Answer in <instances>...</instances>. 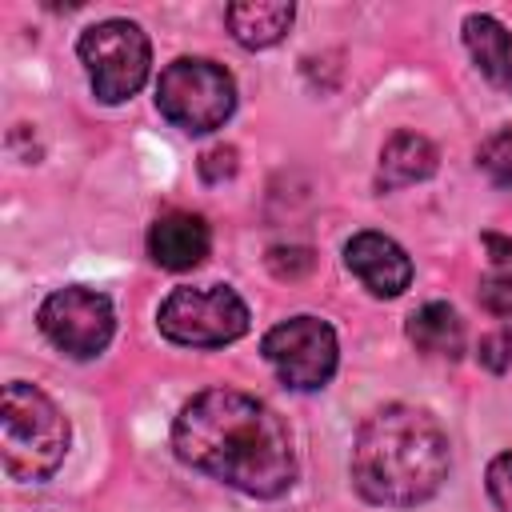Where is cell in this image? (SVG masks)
Returning a JSON list of instances; mask_svg holds the SVG:
<instances>
[{"label":"cell","instance_id":"cell-1","mask_svg":"<svg viewBox=\"0 0 512 512\" xmlns=\"http://www.w3.org/2000/svg\"><path fill=\"white\" fill-rule=\"evenodd\" d=\"M172 448L188 468L244 496L272 500L296 480V452L284 420L236 388L192 396L172 424Z\"/></svg>","mask_w":512,"mask_h":512},{"label":"cell","instance_id":"cell-2","mask_svg":"<svg viewBox=\"0 0 512 512\" xmlns=\"http://www.w3.org/2000/svg\"><path fill=\"white\" fill-rule=\"evenodd\" d=\"M352 480L364 500L412 508L448 480V436L432 412L388 404L372 412L352 440Z\"/></svg>","mask_w":512,"mask_h":512},{"label":"cell","instance_id":"cell-3","mask_svg":"<svg viewBox=\"0 0 512 512\" xmlns=\"http://www.w3.org/2000/svg\"><path fill=\"white\" fill-rule=\"evenodd\" d=\"M68 452V416L24 380H12L0 396V456L4 472L24 484L48 480Z\"/></svg>","mask_w":512,"mask_h":512},{"label":"cell","instance_id":"cell-4","mask_svg":"<svg viewBox=\"0 0 512 512\" xmlns=\"http://www.w3.org/2000/svg\"><path fill=\"white\" fill-rule=\"evenodd\" d=\"M156 108L180 132H216L236 108V80L216 60L180 56L156 80Z\"/></svg>","mask_w":512,"mask_h":512},{"label":"cell","instance_id":"cell-5","mask_svg":"<svg viewBox=\"0 0 512 512\" xmlns=\"http://www.w3.org/2000/svg\"><path fill=\"white\" fill-rule=\"evenodd\" d=\"M76 52H80V64L88 72L96 100H104V104H120V100L136 96L152 68L148 36L132 20H100V24L84 28Z\"/></svg>","mask_w":512,"mask_h":512},{"label":"cell","instance_id":"cell-6","mask_svg":"<svg viewBox=\"0 0 512 512\" xmlns=\"http://www.w3.org/2000/svg\"><path fill=\"white\" fill-rule=\"evenodd\" d=\"M160 332L172 344L184 348H220L248 332V308L228 284H204V288H176L160 312Z\"/></svg>","mask_w":512,"mask_h":512},{"label":"cell","instance_id":"cell-7","mask_svg":"<svg viewBox=\"0 0 512 512\" xmlns=\"http://www.w3.org/2000/svg\"><path fill=\"white\" fill-rule=\"evenodd\" d=\"M260 352L272 364V372L296 392L324 388L332 380L336 356H340L336 332L320 316H288V320H280L276 328H268Z\"/></svg>","mask_w":512,"mask_h":512},{"label":"cell","instance_id":"cell-8","mask_svg":"<svg viewBox=\"0 0 512 512\" xmlns=\"http://www.w3.org/2000/svg\"><path fill=\"white\" fill-rule=\"evenodd\" d=\"M36 320H40V332L48 336V344L72 360H88V356L104 352L112 332H116L112 300L96 288H84V284L56 288L40 304Z\"/></svg>","mask_w":512,"mask_h":512},{"label":"cell","instance_id":"cell-9","mask_svg":"<svg viewBox=\"0 0 512 512\" xmlns=\"http://www.w3.org/2000/svg\"><path fill=\"white\" fill-rule=\"evenodd\" d=\"M344 264L348 272L372 292V296H400L412 284V260L408 252L384 236V232H356L344 244Z\"/></svg>","mask_w":512,"mask_h":512},{"label":"cell","instance_id":"cell-10","mask_svg":"<svg viewBox=\"0 0 512 512\" xmlns=\"http://www.w3.org/2000/svg\"><path fill=\"white\" fill-rule=\"evenodd\" d=\"M212 232L196 212H168L148 228V256L168 272H188L208 256Z\"/></svg>","mask_w":512,"mask_h":512},{"label":"cell","instance_id":"cell-11","mask_svg":"<svg viewBox=\"0 0 512 512\" xmlns=\"http://www.w3.org/2000/svg\"><path fill=\"white\" fill-rule=\"evenodd\" d=\"M464 48L472 52L484 80L500 92H512V32L484 12L464 16Z\"/></svg>","mask_w":512,"mask_h":512},{"label":"cell","instance_id":"cell-12","mask_svg":"<svg viewBox=\"0 0 512 512\" xmlns=\"http://www.w3.org/2000/svg\"><path fill=\"white\" fill-rule=\"evenodd\" d=\"M296 8L284 0H236L224 8L228 32L236 36V44L244 48H272L284 40V32L292 28Z\"/></svg>","mask_w":512,"mask_h":512},{"label":"cell","instance_id":"cell-13","mask_svg":"<svg viewBox=\"0 0 512 512\" xmlns=\"http://www.w3.org/2000/svg\"><path fill=\"white\" fill-rule=\"evenodd\" d=\"M436 172V148L428 136L420 132H392L388 144L380 148V172H376V184L384 192L392 188H404V184H420Z\"/></svg>","mask_w":512,"mask_h":512},{"label":"cell","instance_id":"cell-14","mask_svg":"<svg viewBox=\"0 0 512 512\" xmlns=\"http://www.w3.org/2000/svg\"><path fill=\"white\" fill-rule=\"evenodd\" d=\"M408 340L416 344V352L424 356H440V360H456L464 352V320L456 316L452 304L432 300L424 308H416L404 324Z\"/></svg>","mask_w":512,"mask_h":512},{"label":"cell","instance_id":"cell-15","mask_svg":"<svg viewBox=\"0 0 512 512\" xmlns=\"http://www.w3.org/2000/svg\"><path fill=\"white\" fill-rule=\"evenodd\" d=\"M476 164H480V172H484L496 188H512V124H508V128H496V132L480 144Z\"/></svg>","mask_w":512,"mask_h":512},{"label":"cell","instance_id":"cell-16","mask_svg":"<svg viewBox=\"0 0 512 512\" xmlns=\"http://www.w3.org/2000/svg\"><path fill=\"white\" fill-rule=\"evenodd\" d=\"M484 484H488V496L500 512H512V452H500L492 456L488 472H484Z\"/></svg>","mask_w":512,"mask_h":512},{"label":"cell","instance_id":"cell-17","mask_svg":"<svg viewBox=\"0 0 512 512\" xmlns=\"http://www.w3.org/2000/svg\"><path fill=\"white\" fill-rule=\"evenodd\" d=\"M480 304L492 316H512V272H488L480 280Z\"/></svg>","mask_w":512,"mask_h":512},{"label":"cell","instance_id":"cell-18","mask_svg":"<svg viewBox=\"0 0 512 512\" xmlns=\"http://www.w3.org/2000/svg\"><path fill=\"white\" fill-rule=\"evenodd\" d=\"M480 364L488 368V372H508L512 368V328H496V332H488L484 340H480Z\"/></svg>","mask_w":512,"mask_h":512},{"label":"cell","instance_id":"cell-19","mask_svg":"<svg viewBox=\"0 0 512 512\" xmlns=\"http://www.w3.org/2000/svg\"><path fill=\"white\" fill-rule=\"evenodd\" d=\"M268 268H272L280 280H284V276L296 280V276H304V272L312 268V252H308V248H272V252H268Z\"/></svg>","mask_w":512,"mask_h":512},{"label":"cell","instance_id":"cell-20","mask_svg":"<svg viewBox=\"0 0 512 512\" xmlns=\"http://www.w3.org/2000/svg\"><path fill=\"white\" fill-rule=\"evenodd\" d=\"M232 172H236V148L220 144V148H208V152L200 156V176H204L208 184H220V180H228Z\"/></svg>","mask_w":512,"mask_h":512}]
</instances>
